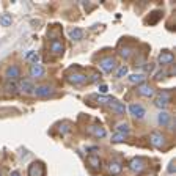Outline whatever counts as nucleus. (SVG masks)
Masks as SVG:
<instances>
[{
	"instance_id": "nucleus-1",
	"label": "nucleus",
	"mask_w": 176,
	"mask_h": 176,
	"mask_svg": "<svg viewBox=\"0 0 176 176\" xmlns=\"http://www.w3.org/2000/svg\"><path fill=\"white\" fill-rule=\"evenodd\" d=\"M99 66L104 72H112L116 68V60L113 57H104V58L99 60Z\"/></svg>"
},
{
	"instance_id": "nucleus-2",
	"label": "nucleus",
	"mask_w": 176,
	"mask_h": 176,
	"mask_svg": "<svg viewBox=\"0 0 176 176\" xmlns=\"http://www.w3.org/2000/svg\"><path fill=\"white\" fill-rule=\"evenodd\" d=\"M129 168H131L132 171L140 173V171H143V170L146 168V160H145L143 157H134V159L129 162Z\"/></svg>"
},
{
	"instance_id": "nucleus-3",
	"label": "nucleus",
	"mask_w": 176,
	"mask_h": 176,
	"mask_svg": "<svg viewBox=\"0 0 176 176\" xmlns=\"http://www.w3.org/2000/svg\"><path fill=\"white\" fill-rule=\"evenodd\" d=\"M5 75H7V79H8L10 82H14V80H17V79L20 77V68H19L17 65H11V66L7 68Z\"/></svg>"
},
{
	"instance_id": "nucleus-4",
	"label": "nucleus",
	"mask_w": 176,
	"mask_h": 176,
	"mask_svg": "<svg viewBox=\"0 0 176 176\" xmlns=\"http://www.w3.org/2000/svg\"><path fill=\"white\" fill-rule=\"evenodd\" d=\"M38 97H49L54 94V88L50 85H39V87H35V91H33Z\"/></svg>"
},
{
	"instance_id": "nucleus-5",
	"label": "nucleus",
	"mask_w": 176,
	"mask_h": 176,
	"mask_svg": "<svg viewBox=\"0 0 176 176\" xmlns=\"http://www.w3.org/2000/svg\"><path fill=\"white\" fill-rule=\"evenodd\" d=\"M46 174V168L41 162H33L29 167V176H44Z\"/></svg>"
},
{
	"instance_id": "nucleus-6",
	"label": "nucleus",
	"mask_w": 176,
	"mask_h": 176,
	"mask_svg": "<svg viewBox=\"0 0 176 176\" xmlns=\"http://www.w3.org/2000/svg\"><path fill=\"white\" fill-rule=\"evenodd\" d=\"M149 142L154 148H162L165 145V137L160 132H151L149 134Z\"/></svg>"
},
{
	"instance_id": "nucleus-7",
	"label": "nucleus",
	"mask_w": 176,
	"mask_h": 176,
	"mask_svg": "<svg viewBox=\"0 0 176 176\" xmlns=\"http://www.w3.org/2000/svg\"><path fill=\"white\" fill-rule=\"evenodd\" d=\"M129 112H131V115H132L134 118H137V120H142V118L146 115L143 106H140V104H137V102H132V104L129 106Z\"/></svg>"
},
{
	"instance_id": "nucleus-8",
	"label": "nucleus",
	"mask_w": 176,
	"mask_h": 176,
	"mask_svg": "<svg viewBox=\"0 0 176 176\" xmlns=\"http://www.w3.org/2000/svg\"><path fill=\"white\" fill-rule=\"evenodd\" d=\"M137 91L143 97H153L154 96V90H153V87H151L149 83H140L138 88H137Z\"/></svg>"
},
{
	"instance_id": "nucleus-9",
	"label": "nucleus",
	"mask_w": 176,
	"mask_h": 176,
	"mask_svg": "<svg viewBox=\"0 0 176 176\" xmlns=\"http://www.w3.org/2000/svg\"><path fill=\"white\" fill-rule=\"evenodd\" d=\"M68 80L71 83H74V85H80V83H85L87 82V75L82 74V72H74V74H71L69 77H68Z\"/></svg>"
},
{
	"instance_id": "nucleus-10",
	"label": "nucleus",
	"mask_w": 176,
	"mask_h": 176,
	"mask_svg": "<svg viewBox=\"0 0 176 176\" xmlns=\"http://www.w3.org/2000/svg\"><path fill=\"white\" fill-rule=\"evenodd\" d=\"M109 107H110L115 113H118V115H123V113L126 112L124 104L120 102V101H116V99H112V101H110V102H109Z\"/></svg>"
},
{
	"instance_id": "nucleus-11",
	"label": "nucleus",
	"mask_w": 176,
	"mask_h": 176,
	"mask_svg": "<svg viewBox=\"0 0 176 176\" xmlns=\"http://www.w3.org/2000/svg\"><path fill=\"white\" fill-rule=\"evenodd\" d=\"M157 60H159L160 65H171V63L174 61V55H173L171 52H162Z\"/></svg>"
},
{
	"instance_id": "nucleus-12",
	"label": "nucleus",
	"mask_w": 176,
	"mask_h": 176,
	"mask_svg": "<svg viewBox=\"0 0 176 176\" xmlns=\"http://www.w3.org/2000/svg\"><path fill=\"white\" fill-rule=\"evenodd\" d=\"M121 170H123L121 162H118V160H112V162H109V173H110V174L116 176V174L121 173Z\"/></svg>"
},
{
	"instance_id": "nucleus-13",
	"label": "nucleus",
	"mask_w": 176,
	"mask_h": 176,
	"mask_svg": "<svg viewBox=\"0 0 176 176\" xmlns=\"http://www.w3.org/2000/svg\"><path fill=\"white\" fill-rule=\"evenodd\" d=\"M30 75H32V77H35V79L43 77V75H44V68L41 65H32L30 66Z\"/></svg>"
},
{
	"instance_id": "nucleus-14",
	"label": "nucleus",
	"mask_w": 176,
	"mask_h": 176,
	"mask_svg": "<svg viewBox=\"0 0 176 176\" xmlns=\"http://www.w3.org/2000/svg\"><path fill=\"white\" fill-rule=\"evenodd\" d=\"M83 30L82 29H79V27H74V29H71L69 30V38L72 39V41H80L82 38H83Z\"/></svg>"
},
{
	"instance_id": "nucleus-15",
	"label": "nucleus",
	"mask_w": 176,
	"mask_h": 176,
	"mask_svg": "<svg viewBox=\"0 0 176 176\" xmlns=\"http://www.w3.org/2000/svg\"><path fill=\"white\" fill-rule=\"evenodd\" d=\"M20 91L25 93V94H32L35 91V85L30 80H22L20 82Z\"/></svg>"
},
{
	"instance_id": "nucleus-16",
	"label": "nucleus",
	"mask_w": 176,
	"mask_h": 176,
	"mask_svg": "<svg viewBox=\"0 0 176 176\" xmlns=\"http://www.w3.org/2000/svg\"><path fill=\"white\" fill-rule=\"evenodd\" d=\"M65 50V46L61 41L55 39V41H50V52H54V54H61Z\"/></svg>"
},
{
	"instance_id": "nucleus-17",
	"label": "nucleus",
	"mask_w": 176,
	"mask_h": 176,
	"mask_svg": "<svg viewBox=\"0 0 176 176\" xmlns=\"http://www.w3.org/2000/svg\"><path fill=\"white\" fill-rule=\"evenodd\" d=\"M168 101H170V96H168V93H162V94H160L157 99H156V106H157L159 109H164V107H167Z\"/></svg>"
},
{
	"instance_id": "nucleus-18",
	"label": "nucleus",
	"mask_w": 176,
	"mask_h": 176,
	"mask_svg": "<svg viewBox=\"0 0 176 176\" xmlns=\"http://www.w3.org/2000/svg\"><path fill=\"white\" fill-rule=\"evenodd\" d=\"M91 134H93L94 137H97V138H104V137L107 135L106 129L101 128V126H93V128H91Z\"/></svg>"
},
{
	"instance_id": "nucleus-19",
	"label": "nucleus",
	"mask_w": 176,
	"mask_h": 176,
	"mask_svg": "<svg viewBox=\"0 0 176 176\" xmlns=\"http://www.w3.org/2000/svg\"><path fill=\"white\" fill-rule=\"evenodd\" d=\"M87 162H88V165L91 167V168H101V159L97 157V156H88L87 157Z\"/></svg>"
},
{
	"instance_id": "nucleus-20",
	"label": "nucleus",
	"mask_w": 176,
	"mask_h": 176,
	"mask_svg": "<svg viewBox=\"0 0 176 176\" xmlns=\"http://www.w3.org/2000/svg\"><path fill=\"white\" fill-rule=\"evenodd\" d=\"M129 80H131L132 83H145L146 75H145V74H131V75H129Z\"/></svg>"
},
{
	"instance_id": "nucleus-21",
	"label": "nucleus",
	"mask_w": 176,
	"mask_h": 176,
	"mask_svg": "<svg viewBox=\"0 0 176 176\" xmlns=\"http://www.w3.org/2000/svg\"><path fill=\"white\" fill-rule=\"evenodd\" d=\"M25 60H27V61H32L33 65H38V61H39V55L35 52V50H29L27 55H25Z\"/></svg>"
},
{
	"instance_id": "nucleus-22",
	"label": "nucleus",
	"mask_w": 176,
	"mask_h": 176,
	"mask_svg": "<svg viewBox=\"0 0 176 176\" xmlns=\"http://www.w3.org/2000/svg\"><path fill=\"white\" fill-rule=\"evenodd\" d=\"M116 131H118V134L128 135L131 129H129V124L128 123H120V124H116Z\"/></svg>"
},
{
	"instance_id": "nucleus-23",
	"label": "nucleus",
	"mask_w": 176,
	"mask_h": 176,
	"mask_svg": "<svg viewBox=\"0 0 176 176\" xmlns=\"http://www.w3.org/2000/svg\"><path fill=\"white\" fill-rule=\"evenodd\" d=\"M157 121H159V124L167 126V124H168V121H170V115H168L167 112H160V113L157 115Z\"/></svg>"
},
{
	"instance_id": "nucleus-24",
	"label": "nucleus",
	"mask_w": 176,
	"mask_h": 176,
	"mask_svg": "<svg viewBox=\"0 0 176 176\" xmlns=\"http://www.w3.org/2000/svg\"><path fill=\"white\" fill-rule=\"evenodd\" d=\"M0 24H2L3 27H10V25H11V14L3 13L2 16H0Z\"/></svg>"
},
{
	"instance_id": "nucleus-25",
	"label": "nucleus",
	"mask_w": 176,
	"mask_h": 176,
	"mask_svg": "<svg viewBox=\"0 0 176 176\" xmlns=\"http://www.w3.org/2000/svg\"><path fill=\"white\" fill-rule=\"evenodd\" d=\"M128 72H129V69H128V66H120L118 68V71H116V77L118 79H121V77H126V75H128Z\"/></svg>"
},
{
	"instance_id": "nucleus-26",
	"label": "nucleus",
	"mask_w": 176,
	"mask_h": 176,
	"mask_svg": "<svg viewBox=\"0 0 176 176\" xmlns=\"http://www.w3.org/2000/svg\"><path fill=\"white\" fill-rule=\"evenodd\" d=\"M5 91H7V93H16V91H17V85H16L14 82H10V80H8V82L5 83Z\"/></svg>"
},
{
	"instance_id": "nucleus-27",
	"label": "nucleus",
	"mask_w": 176,
	"mask_h": 176,
	"mask_svg": "<svg viewBox=\"0 0 176 176\" xmlns=\"http://www.w3.org/2000/svg\"><path fill=\"white\" fill-rule=\"evenodd\" d=\"M120 54H121V57H123V58H126V60H128V58L132 55V47H128V46H126V47H123Z\"/></svg>"
},
{
	"instance_id": "nucleus-28",
	"label": "nucleus",
	"mask_w": 176,
	"mask_h": 176,
	"mask_svg": "<svg viewBox=\"0 0 176 176\" xmlns=\"http://www.w3.org/2000/svg\"><path fill=\"white\" fill-rule=\"evenodd\" d=\"M124 137H126V135L116 132L115 135H112V142H113V143H121V142H124Z\"/></svg>"
},
{
	"instance_id": "nucleus-29",
	"label": "nucleus",
	"mask_w": 176,
	"mask_h": 176,
	"mask_svg": "<svg viewBox=\"0 0 176 176\" xmlns=\"http://www.w3.org/2000/svg\"><path fill=\"white\" fill-rule=\"evenodd\" d=\"M96 99H97V102H101V104H109L113 97H110V96H97Z\"/></svg>"
},
{
	"instance_id": "nucleus-30",
	"label": "nucleus",
	"mask_w": 176,
	"mask_h": 176,
	"mask_svg": "<svg viewBox=\"0 0 176 176\" xmlns=\"http://www.w3.org/2000/svg\"><path fill=\"white\" fill-rule=\"evenodd\" d=\"M68 131H69V124H61L60 126V132L61 134H66Z\"/></svg>"
},
{
	"instance_id": "nucleus-31",
	"label": "nucleus",
	"mask_w": 176,
	"mask_h": 176,
	"mask_svg": "<svg viewBox=\"0 0 176 176\" xmlns=\"http://www.w3.org/2000/svg\"><path fill=\"white\" fill-rule=\"evenodd\" d=\"M107 90H109V87H107L106 83H102V85L99 87V91H101V93H107Z\"/></svg>"
},
{
	"instance_id": "nucleus-32",
	"label": "nucleus",
	"mask_w": 176,
	"mask_h": 176,
	"mask_svg": "<svg viewBox=\"0 0 176 176\" xmlns=\"http://www.w3.org/2000/svg\"><path fill=\"white\" fill-rule=\"evenodd\" d=\"M164 75H165V72H157L154 79H156V80H160V79H164Z\"/></svg>"
},
{
	"instance_id": "nucleus-33",
	"label": "nucleus",
	"mask_w": 176,
	"mask_h": 176,
	"mask_svg": "<svg viewBox=\"0 0 176 176\" xmlns=\"http://www.w3.org/2000/svg\"><path fill=\"white\" fill-rule=\"evenodd\" d=\"M99 77H101L99 74H93V75H91V82H97V79H99Z\"/></svg>"
},
{
	"instance_id": "nucleus-34",
	"label": "nucleus",
	"mask_w": 176,
	"mask_h": 176,
	"mask_svg": "<svg viewBox=\"0 0 176 176\" xmlns=\"http://www.w3.org/2000/svg\"><path fill=\"white\" fill-rule=\"evenodd\" d=\"M173 165H174V162H171V164H170V167H168V171H170V173H173V171H174V167H173Z\"/></svg>"
},
{
	"instance_id": "nucleus-35",
	"label": "nucleus",
	"mask_w": 176,
	"mask_h": 176,
	"mask_svg": "<svg viewBox=\"0 0 176 176\" xmlns=\"http://www.w3.org/2000/svg\"><path fill=\"white\" fill-rule=\"evenodd\" d=\"M10 176H20V173H19V171H13Z\"/></svg>"
},
{
	"instance_id": "nucleus-36",
	"label": "nucleus",
	"mask_w": 176,
	"mask_h": 176,
	"mask_svg": "<svg viewBox=\"0 0 176 176\" xmlns=\"http://www.w3.org/2000/svg\"><path fill=\"white\" fill-rule=\"evenodd\" d=\"M0 176H2V173H0Z\"/></svg>"
}]
</instances>
